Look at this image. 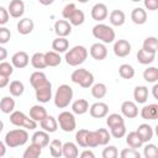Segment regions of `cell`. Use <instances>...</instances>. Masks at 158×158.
I'll return each mask as SVG.
<instances>
[{"instance_id": "ab89813d", "label": "cell", "mask_w": 158, "mask_h": 158, "mask_svg": "<svg viewBox=\"0 0 158 158\" xmlns=\"http://www.w3.org/2000/svg\"><path fill=\"white\" fill-rule=\"evenodd\" d=\"M118 74L123 79H132L135 77V68L131 64H121L118 68Z\"/></svg>"}, {"instance_id": "d590c367", "label": "cell", "mask_w": 158, "mask_h": 158, "mask_svg": "<svg viewBox=\"0 0 158 158\" xmlns=\"http://www.w3.org/2000/svg\"><path fill=\"white\" fill-rule=\"evenodd\" d=\"M156 58V53H151V52H147L146 49H139L137 52V60L141 63V64H151Z\"/></svg>"}, {"instance_id": "4316f807", "label": "cell", "mask_w": 158, "mask_h": 158, "mask_svg": "<svg viewBox=\"0 0 158 158\" xmlns=\"http://www.w3.org/2000/svg\"><path fill=\"white\" fill-rule=\"evenodd\" d=\"M126 143L128 147L131 148H141L143 146V141L141 139V137L138 136V133L136 131H132V132H128V135H126Z\"/></svg>"}, {"instance_id": "f35d334b", "label": "cell", "mask_w": 158, "mask_h": 158, "mask_svg": "<svg viewBox=\"0 0 158 158\" xmlns=\"http://www.w3.org/2000/svg\"><path fill=\"white\" fill-rule=\"evenodd\" d=\"M9 90H10V94H11L12 96L17 98V96H21V95L23 94V91H25V85H23V83L20 81V80H14V81L10 83Z\"/></svg>"}, {"instance_id": "d4e9b609", "label": "cell", "mask_w": 158, "mask_h": 158, "mask_svg": "<svg viewBox=\"0 0 158 158\" xmlns=\"http://www.w3.org/2000/svg\"><path fill=\"white\" fill-rule=\"evenodd\" d=\"M48 115H47V111L46 109L42 106V105H33L31 109H30V117L33 118L35 121L37 122H41L43 118H46Z\"/></svg>"}, {"instance_id": "7bdbcfd3", "label": "cell", "mask_w": 158, "mask_h": 158, "mask_svg": "<svg viewBox=\"0 0 158 158\" xmlns=\"http://www.w3.org/2000/svg\"><path fill=\"white\" fill-rule=\"evenodd\" d=\"M88 132H89V130L81 128L75 133V142L78 146H80L83 148H88Z\"/></svg>"}, {"instance_id": "91938a15", "label": "cell", "mask_w": 158, "mask_h": 158, "mask_svg": "<svg viewBox=\"0 0 158 158\" xmlns=\"http://www.w3.org/2000/svg\"><path fill=\"white\" fill-rule=\"evenodd\" d=\"M152 95H153L154 99L158 100V83H156V84L153 85V88H152Z\"/></svg>"}, {"instance_id": "3957f363", "label": "cell", "mask_w": 158, "mask_h": 158, "mask_svg": "<svg viewBox=\"0 0 158 158\" xmlns=\"http://www.w3.org/2000/svg\"><path fill=\"white\" fill-rule=\"evenodd\" d=\"M72 99H73V89L67 84L59 85L53 98L54 105L58 109H65L67 106H69V104L72 102Z\"/></svg>"}, {"instance_id": "f6af8a7d", "label": "cell", "mask_w": 158, "mask_h": 158, "mask_svg": "<svg viewBox=\"0 0 158 158\" xmlns=\"http://www.w3.org/2000/svg\"><path fill=\"white\" fill-rule=\"evenodd\" d=\"M98 133V138H99V146H106L110 139H111V133H109V131L106 128H99L96 130Z\"/></svg>"}, {"instance_id": "4fadbf2b", "label": "cell", "mask_w": 158, "mask_h": 158, "mask_svg": "<svg viewBox=\"0 0 158 158\" xmlns=\"http://www.w3.org/2000/svg\"><path fill=\"white\" fill-rule=\"evenodd\" d=\"M90 56L95 59V60H104L107 57V48L104 43H94L90 47Z\"/></svg>"}, {"instance_id": "74e56055", "label": "cell", "mask_w": 158, "mask_h": 158, "mask_svg": "<svg viewBox=\"0 0 158 158\" xmlns=\"http://www.w3.org/2000/svg\"><path fill=\"white\" fill-rule=\"evenodd\" d=\"M106 93H107V86L104 83L93 84V86H91V95L95 99H102V98H105Z\"/></svg>"}, {"instance_id": "9a60e30c", "label": "cell", "mask_w": 158, "mask_h": 158, "mask_svg": "<svg viewBox=\"0 0 158 158\" xmlns=\"http://www.w3.org/2000/svg\"><path fill=\"white\" fill-rule=\"evenodd\" d=\"M121 112L127 118H135L138 115V107H137L136 102L127 100L121 104Z\"/></svg>"}, {"instance_id": "2e32d148", "label": "cell", "mask_w": 158, "mask_h": 158, "mask_svg": "<svg viewBox=\"0 0 158 158\" xmlns=\"http://www.w3.org/2000/svg\"><path fill=\"white\" fill-rule=\"evenodd\" d=\"M7 10H9L10 15L14 19H19L25 12V4H23L22 0H11L10 4H9Z\"/></svg>"}, {"instance_id": "be15d7a7", "label": "cell", "mask_w": 158, "mask_h": 158, "mask_svg": "<svg viewBox=\"0 0 158 158\" xmlns=\"http://www.w3.org/2000/svg\"><path fill=\"white\" fill-rule=\"evenodd\" d=\"M53 1H54V0H38V2H40V4H42V5H44V6L51 5Z\"/></svg>"}, {"instance_id": "c3c4849f", "label": "cell", "mask_w": 158, "mask_h": 158, "mask_svg": "<svg viewBox=\"0 0 158 158\" xmlns=\"http://www.w3.org/2000/svg\"><path fill=\"white\" fill-rule=\"evenodd\" d=\"M120 157L121 158H139L141 154L137 149L130 147V148H123L120 153Z\"/></svg>"}, {"instance_id": "03108f58", "label": "cell", "mask_w": 158, "mask_h": 158, "mask_svg": "<svg viewBox=\"0 0 158 158\" xmlns=\"http://www.w3.org/2000/svg\"><path fill=\"white\" fill-rule=\"evenodd\" d=\"M78 1H79L80 4H85V2H88L89 0H78Z\"/></svg>"}, {"instance_id": "277c9868", "label": "cell", "mask_w": 158, "mask_h": 158, "mask_svg": "<svg viewBox=\"0 0 158 158\" xmlns=\"http://www.w3.org/2000/svg\"><path fill=\"white\" fill-rule=\"evenodd\" d=\"M70 79L73 83L80 85L81 88L84 89H89L93 86L94 84V75L93 73H90L89 70L84 69V68H79V69H75L72 75H70Z\"/></svg>"}, {"instance_id": "f546056e", "label": "cell", "mask_w": 158, "mask_h": 158, "mask_svg": "<svg viewBox=\"0 0 158 158\" xmlns=\"http://www.w3.org/2000/svg\"><path fill=\"white\" fill-rule=\"evenodd\" d=\"M79 156L78 146L73 142L63 143V157L64 158H77Z\"/></svg>"}, {"instance_id": "6f0895ef", "label": "cell", "mask_w": 158, "mask_h": 158, "mask_svg": "<svg viewBox=\"0 0 158 158\" xmlns=\"http://www.w3.org/2000/svg\"><path fill=\"white\" fill-rule=\"evenodd\" d=\"M10 77H5V75H0V88H5L7 84H9V81H10V79H9Z\"/></svg>"}, {"instance_id": "f1b7e54d", "label": "cell", "mask_w": 158, "mask_h": 158, "mask_svg": "<svg viewBox=\"0 0 158 158\" xmlns=\"http://www.w3.org/2000/svg\"><path fill=\"white\" fill-rule=\"evenodd\" d=\"M89 102L85 99H78L72 104V111L77 115H83L89 111Z\"/></svg>"}, {"instance_id": "6da1fadb", "label": "cell", "mask_w": 158, "mask_h": 158, "mask_svg": "<svg viewBox=\"0 0 158 158\" xmlns=\"http://www.w3.org/2000/svg\"><path fill=\"white\" fill-rule=\"evenodd\" d=\"M27 141H28V132L27 130H23V128L11 130L5 135V138H4V142L10 148L23 146Z\"/></svg>"}, {"instance_id": "e7e4bbea", "label": "cell", "mask_w": 158, "mask_h": 158, "mask_svg": "<svg viewBox=\"0 0 158 158\" xmlns=\"http://www.w3.org/2000/svg\"><path fill=\"white\" fill-rule=\"evenodd\" d=\"M154 131H156V135H157V137H158V125L154 127Z\"/></svg>"}, {"instance_id": "484cf974", "label": "cell", "mask_w": 158, "mask_h": 158, "mask_svg": "<svg viewBox=\"0 0 158 158\" xmlns=\"http://www.w3.org/2000/svg\"><path fill=\"white\" fill-rule=\"evenodd\" d=\"M131 20L136 25H143L147 21V12L142 7H135L131 12Z\"/></svg>"}, {"instance_id": "8fae6325", "label": "cell", "mask_w": 158, "mask_h": 158, "mask_svg": "<svg viewBox=\"0 0 158 158\" xmlns=\"http://www.w3.org/2000/svg\"><path fill=\"white\" fill-rule=\"evenodd\" d=\"M107 15H109L107 6L102 2H98L91 7V17L98 22L104 21L107 17Z\"/></svg>"}, {"instance_id": "e575fe53", "label": "cell", "mask_w": 158, "mask_h": 158, "mask_svg": "<svg viewBox=\"0 0 158 158\" xmlns=\"http://www.w3.org/2000/svg\"><path fill=\"white\" fill-rule=\"evenodd\" d=\"M31 64L35 69H43L47 67V63H46V57H44V53H41V52H37L35 53L32 57H31Z\"/></svg>"}, {"instance_id": "7c38bea8", "label": "cell", "mask_w": 158, "mask_h": 158, "mask_svg": "<svg viewBox=\"0 0 158 158\" xmlns=\"http://www.w3.org/2000/svg\"><path fill=\"white\" fill-rule=\"evenodd\" d=\"M28 62H30V57L26 52L23 51H19L16 52L12 57H11V63L15 68H19V69H22V68H26L28 65Z\"/></svg>"}, {"instance_id": "bcb514c9", "label": "cell", "mask_w": 158, "mask_h": 158, "mask_svg": "<svg viewBox=\"0 0 158 158\" xmlns=\"http://www.w3.org/2000/svg\"><path fill=\"white\" fill-rule=\"evenodd\" d=\"M144 158H158V147L153 143H147L143 148Z\"/></svg>"}, {"instance_id": "5b68a950", "label": "cell", "mask_w": 158, "mask_h": 158, "mask_svg": "<svg viewBox=\"0 0 158 158\" xmlns=\"http://www.w3.org/2000/svg\"><path fill=\"white\" fill-rule=\"evenodd\" d=\"M93 36L96 40H100L102 43H112L116 35L111 26L105 23H98L93 27Z\"/></svg>"}, {"instance_id": "44dd1931", "label": "cell", "mask_w": 158, "mask_h": 158, "mask_svg": "<svg viewBox=\"0 0 158 158\" xmlns=\"http://www.w3.org/2000/svg\"><path fill=\"white\" fill-rule=\"evenodd\" d=\"M136 132L138 133V136L141 137V139L143 141V143L146 142H149L153 137V128L152 126H149L148 123H142L137 127Z\"/></svg>"}, {"instance_id": "8d00e7d4", "label": "cell", "mask_w": 158, "mask_h": 158, "mask_svg": "<svg viewBox=\"0 0 158 158\" xmlns=\"http://www.w3.org/2000/svg\"><path fill=\"white\" fill-rule=\"evenodd\" d=\"M142 48L146 49L147 52L157 53V52H158V38H157V37H153V36L147 37V38L143 41Z\"/></svg>"}, {"instance_id": "f5cc1de1", "label": "cell", "mask_w": 158, "mask_h": 158, "mask_svg": "<svg viewBox=\"0 0 158 158\" xmlns=\"http://www.w3.org/2000/svg\"><path fill=\"white\" fill-rule=\"evenodd\" d=\"M99 146V138L96 131H89L88 132V147H98Z\"/></svg>"}, {"instance_id": "83f0119b", "label": "cell", "mask_w": 158, "mask_h": 158, "mask_svg": "<svg viewBox=\"0 0 158 158\" xmlns=\"http://www.w3.org/2000/svg\"><path fill=\"white\" fill-rule=\"evenodd\" d=\"M52 48L58 53H64L69 48V41L65 37H57L52 42Z\"/></svg>"}, {"instance_id": "52a82bcc", "label": "cell", "mask_w": 158, "mask_h": 158, "mask_svg": "<svg viewBox=\"0 0 158 158\" xmlns=\"http://www.w3.org/2000/svg\"><path fill=\"white\" fill-rule=\"evenodd\" d=\"M59 127L64 131V132H72L75 130L77 127V122H75V117L73 115V112L69 111H63L58 115L57 117Z\"/></svg>"}, {"instance_id": "ffe728a7", "label": "cell", "mask_w": 158, "mask_h": 158, "mask_svg": "<svg viewBox=\"0 0 158 158\" xmlns=\"http://www.w3.org/2000/svg\"><path fill=\"white\" fill-rule=\"evenodd\" d=\"M40 126H41L42 130L47 131L48 133H53L58 128V120L56 117H53V116H47L46 118H43L40 122Z\"/></svg>"}, {"instance_id": "1f68e13d", "label": "cell", "mask_w": 158, "mask_h": 158, "mask_svg": "<svg viewBox=\"0 0 158 158\" xmlns=\"http://www.w3.org/2000/svg\"><path fill=\"white\" fill-rule=\"evenodd\" d=\"M44 57H46L47 67H57L62 62V58H60L59 53L56 52V51H48V52H46L44 53Z\"/></svg>"}, {"instance_id": "4dcf8cb0", "label": "cell", "mask_w": 158, "mask_h": 158, "mask_svg": "<svg viewBox=\"0 0 158 158\" xmlns=\"http://www.w3.org/2000/svg\"><path fill=\"white\" fill-rule=\"evenodd\" d=\"M41 154H42V147L31 142V144L25 149L22 157L23 158H38Z\"/></svg>"}, {"instance_id": "30bf717a", "label": "cell", "mask_w": 158, "mask_h": 158, "mask_svg": "<svg viewBox=\"0 0 158 158\" xmlns=\"http://www.w3.org/2000/svg\"><path fill=\"white\" fill-rule=\"evenodd\" d=\"M114 53L120 58L127 57L131 53V43L126 40H117L114 43Z\"/></svg>"}, {"instance_id": "681fc988", "label": "cell", "mask_w": 158, "mask_h": 158, "mask_svg": "<svg viewBox=\"0 0 158 158\" xmlns=\"http://www.w3.org/2000/svg\"><path fill=\"white\" fill-rule=\"evenodd\" d=\"M14 73V65L12 63H7V62H1L0 63V75H5V77H10Z\"/></svg>"}, {"instance_id": "003e7915", "label": "cell", "mask_w": 158, "mask_h": 158, "mask_svg": "<svg viewBox=\"0 0 158 158\" xmlns=\"http://www.w3.org/2000/svg\"><path fill=\"white\" fill-rule=\"evenodd\" d=\"M131 1H133V2H138V1H142V0H131Z\"/></svg>"}, {"instance_id": "94428289", "label": "cell", "mask_w": 158, "mask_h": 158, "mask_svg": "<svg viewBox=\"0 0 158 158\" xmlns=\"http://www.w3.org/2000/svg\"><path fill=\"white\" fill-rule=\"evenodd\" d=\"M6 56H7L6 48H4V47H0V60L2 62V60L6 58Z\"/></svg>"}, {"instance_id": "ac0fdd59", "label": "cell", "mask_w": 158, "mask_h": 158, "mask_svg": "<svg viewBox=\"0 0 158 158\" xmlns=\"http://www.w3.org/2000/svg\"><path fill=\"white\" fill-rule=\"evenodd\" d=\"M141 117L144 120H158V104H149L142 107Z\"/></svg>"}, {"instance_id": "7402d4cb", "label": "cell", "mask_w": 158, "mask_h": 158, "mask_svg": "<svg viewBox=\"0 0 158 158\" xmlns=\"http://www.w3.org/2000/svg\"><path fill=\"white\" fill-rule=\"evenodd\" d=\"M33 27H35V23L28 17L21 19L17 22V32L20 35H28V33H31L33 31Z\"/></svg>"}, {"instance_id": "d6986e66", "label": "cell", "mask_w": 158, "mask_h": 158, "mask_svg": "<svg viewBox=\"0 0 158 158\" xmlns=\"http://www.w3.org/2000/svg\"><path fill=\"white\" fill-rule=\"evenodd\" d=\"M31 142L32 143H36L38 146H41L42 148L47 147L49 144V135L47 131L42 130V131H36L32 137H31Z\"/></svg>"}, {"instance_id": "7a4b0ae2", "label": "cell", "mask_w": 158, "mask_h": 158, "mask_svg": "<svg viewBox=\"0 0 158 158\" xmlns=\"http://www.w3.org/2000/svg\"><path fill=\"white\" fill-rule=\"evenodd\" d=\"M88 58V49L84 46H74L68 52H65V63L70 67H77L85 62Z\"/></svg>"}, {"instance_id": "9f6ffc18", "label": "cell", "mask_w": 158, "mask_h": 158, "mask_svg": "<svg viewBox=\"0 0 158 158\" xmlns=\"http://www.w3.org/2000/svg\"><path fill=\"white\" fill-rule=\"evenodd\" d=\"M144 7L149 11H156L158 10V0H143Z\"/></svg>"}, {"instance_id": "9c48e42d", "label": "cell", "mask_w": 158, "mask_h": 158, "mask_svg": "<svg viewBox=\"0 0 158 158\" xmlns=\"http://www.w3.org/2000/svg\"><path fill=\"white\" fill-rule=\"evenodd\" d=\"M89 112H90V116L94 117V118H102V117L107 116L109 106H107V104H105L102 101H98V102H94L90 106Z\"/></svg>"}, {"instance_id": "11a10c76", "label": "cell", "mask_w": 158, "mask_h": 158, "mask_svg": "<svg viewBox=\"0 0 158 158\" xmlns=\"http://www.w3.org/2000/svg\"><path fill=\"white\" fill-rule=\"evenodd\" d=\"M10 12L7 9H5L4 6H0V25L4 26L5 23H7L9 19H10Z\"/></svg>"}, {"instance_id": "680465c9", "label": "cell", "mask_w": 158, "mask_h": 158, "mask_svg": "<svg viewBox=\"0 0 158 158\" xmlns=\"http://www.w3.org/2000/svg\"><path fill=\"white\" fill-rule=\"evenodd\" d=\"M80 157H81V158H95V154H94L91 151L85 149V151H83V152L80 153Z\"/></svg>"}, {"instance_id": "60d3db41", "label": "cell", "mask_w": 158, "mask_h": 158, "mask_svg": "<svg viewBox=\"0 0 158 158\" xmlns=\"http://www.w3.org/2000/svg\"><path fill=\"white\" fill-rule=\"evenodd\" d=\"M68 20H69V22L72 23V26H80V25H83L84 21H85V15H84V12H83L81 10L75 9V11L72 14V16H70Z\"/></svg>"}, {"instance_id": "5bb4252c", "label": "cell", "mask_w": 158, "mask_h": 158, "mask_svg": "<svg viewBox=\"0 0 158 158\" xmlns=\"http://www.w3.org/2000/svg\"><path fill=\"white\" fill-rule=\"evenodd\" d=\"M54 32L58 37H67L72 32V23L67 20H58L54 23Z\"/></svg>"}, {"instance_id": "db71d44e", "label": "cell", "mask_w": 158, "mask_h": 158, "mask_svg": "<svg viewBox=\"0 0 158 158\" xmlns=\"http://www.w3.org/2000/svg\"><path fill=\"white\" fill-rule=\"evenodd\" d=\"M10 37H11L10 30L6 28V27H4V26H1V27H0V43H1V44L7 43L9 40H10Z\"/></svg>"}, {"instance_id": "6125c7cd", "label": "cell", "mask_w": 158, "mask_h": 158, "mask_svg": "<svg viewBox=\"0 0 158 158\" xmlns=\"http://www.w3.org/2000/svg\"><path fill=\"white\" fill-rule=\"evenodd\" d=\"M5 146H6V143L5 142H0V157H4L5 156Z\"/></svg>"}, {"instance_id": "d6a6232c", "label": "cell", "mask_w": 158, "mask_h": 158, "mask_svg": "<svg viewBox=\"0 0 158 158\" xmlns=\"http://www.w3.org/2000/svg\"><path fill=\"white\" fill-rule=\"evenodd\" d=\"M0 110L4 114H11L15 110V100L11 96H4L0 101Z\"/></svg>"}, {"instance_id": "836d02e7", "label": "cell", "mask_w": 158, "mask_h": 158, "mask_svg": "<svg viewBox=\"0 0 158 158\" xmlns=\"http://www.w3.org/2000/svg\"><path fill=\"white\" fill-rule=\"evenodd\" d=\"M49 153L54 158L63 157V143L59 139H52L49 142Z\"/></svg>"}, {"instance_id": "7dc6e473", "label": "cell", "mask_w": 158, "mask_h": 158, "mask_svg": "<svg viewBox=\"0 0 158 158\" xmlns=\"http://www.w3.org/2000/svg\"><path fill=\"white\" fill-rule=\"evenodd\" d=\"M126 132H127V131H126L125 123L110 128V133H111V136H112L114 138H122V137L126 136Z\"/></svg>"}, {"instance_id": "816d5d0a", "label": "cell", "mask_w": 158, "mask_h": 158, "mask_svg": "<svg viewBox=\"0 0 158 158\" xmlns=\"http://www.w3.org/2000/svg\"><path fill=\"white\" fill-rule=\"evenodd\" d=\"M75 9H77V6H75L74 2H69V4H67V5L63 7V10H62V16H63V19L68 20V19L72 16V14L75 11Z\"/></svg>"}, {"instance_id": "b9f144b4", "label": "cell", "mask_w": 158, "mask_h": 158, "mask_svg": "<svg viewBox=\"0 0 158 158\" xmlns=\"http://www.w3.org/2000/svg\"><path fill=\"white\" fill-rule=\"evenodd\" d=\"M143 79L148 83H156L158 81V68L156 67H148L143 72Z\"/></svg>"}, {"instance_id": "f907efd6", "label": "cell", "mask_w": 158, "mask_h": 158, "mask_svg": "<svg viewBox=\"0 0 158 158\" xmlns=\"http://www.w3.org/2000/svg\"><path fill=\"white\" fill-rule=\"evenodd\" d=\"M101 156H102V158H116L118 156V151L115 146H107L104 148Z\"/></svg>"}, {"instance_id": "cb8c5ba5", "label": "cell", "mask_w": 158, "mask_h": 158, "mask_svg": "<svg viewBox=\"0 0 158 158\" xmlns=\"http://www.w3.org/2000/svg\"><path fill=\"white\" fill-rule=\"evenodd\" d=\"M133 98L137 104H144L148 100V88L144 85H138L133 90Z\"/></svg>"}, {"instance_id": "e0dca14e", "label": "cell", "mask_w": 158, "mask_h": 158, "mask_svg": "<svg viewBox=\"0 0 158 158\" xmlns=\"http://www.w3.org/2000/svg\"><path fill=\"white\" fill-rule=\"evenodd\" d=\"M47 83H49V80L47 79V77H46V74L43 72L36 70L30 75V84L32 85L33 89H37V88L47 84Z\"/></svg>"}, {"instance_id": "8992f818", "label": "cell", "mask_w": 158, "mask_h": 158, "mask_svg": "<svg viewBox=\"0 0 158 158\" xmlns=\"http://www.w3.org/2000/svg\"><path fill=\"white\" fill-rule=\"evenodd\" d=\"M10 122L14 126L23 127L26 130H35V128H37V121H35L33 118L26 116L21 111H14V112H11L10 114Z\"/></svg>"}, {"instance_id": "603a6c76", "label": "cell", "mask_w": 158, "mask_h": 158, "mask_svg": "<svg viewBox=\"0 0 158 158\" xmlns=\"http://www.w3.org/2000/svg\"><path fill=\"white\" fill-rule=\"evenodd\" d=\"M109 20H110V23L112 26H122L126 21V15L122 10H112L109 15Z\"/></svg>"}, {"instance_id": "ba28073f", "label": "cell", "mask_w": 158, "mask_h": 158, "mask_svg": "<svg viewBox=\"0 0 158 158\" xmlns=\"http://www.w3.org/2000/svg\"><path fill=\"white\" fill-rule=\"evenodd\" d=\"M35 93H36V99L40 102H42V104L48 102L52 99V84H51V81L35 89Z\"/></svg>"}, {"instance_id": "ee69618b", "label": "cell", "mask_w": 158, "mask_h": 158, "mask_svg": "<svg viewBox=\"0 0 158 158\" xmlns=\"http://www.w3.org/2000/svg\"><path fill=\"white\" fill-rule=\"evenodd\" d=\"M123 123H125V120L120 114H111L106 118V125L109 126V128L118 126V125H123Z\"/></svg>"}]
</instances>
